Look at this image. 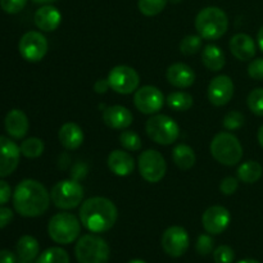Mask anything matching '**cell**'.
<instances>
[{"label": "cell", "mask_w": 263, "mask_h": 263, "mask_svg": "<svg viewBox=\"0 0 263 263\" xmlns=\"http://www.w3.org/2000/svg\"><path fill=\"white\" fill-rule=\"evenodd\" d=\"M50 194L41 182L27 179L21 181L13 193V205L22 217H39L48 211Z\"/></svg>", "instance_id": "cell-1"}, {"label": "cell", "mask_w": 263, "mask_h": 263, "mask_svg": "<svg viewBox=\"0 0 263 263\" xmlns=\"http://www.w3.org/2000/svg\"><path fill=\"white\" fill-rule=\"evenodd\" d=\"M118 211L115 203L104 197H92L85 200L80 208L82 226L92 234L105 233L115 226Z\"/></svg>", "instance_id": "cell-2"}, {"label": "cell", "mask_w": 263, "mask_h": 263, "mask_svg": "<svg viewBox=\"0 0 263 263\" xmlns=\"http://www.w3.org/2000/svg\"><path fill=\"white\" fill-rule=\"evenodd\" d=\"M195 28L198 35L208 41L218 40L229 28V18L218 7H207L198 13L195 18Z\"/></svg>", "instance_id": "cell-3"}, {"label": "cell", "mask_w": 263, "mask_h": 263, "mask_svg": "<svg viewBox=\"0 0 263 263\" xmlns=\"http://www.w3.org/2000/svg\"><path fill=\"white\" fill-rule=\"evenodd\" d=\"M211 154L223 166H235L243 158V146L231 133H220L211 141Z\"/></svg>", "instance_id": "cell-4"}, {"label": "cell", "mask_w": 263, "mask_h": 263, "mask_svg": "<svg viewBox=\"0 0 263 263\" xmlns=\"http://www.w3.org/2000/svg\"><path fill=\"white\" fill-rule=\"evenodd\" d=\"M74 256L79 263H108L110 248L107 241L100 236L86 234L77 240Z\"/></svg>", "instance_id": "cell-5"}, {"label": "cell", "mask_w": 263, "mask_h": 263, "mask_svg": "<svg viewBox=\"0 0 263 263\" xmlns=\"http://www.w3.org/2000/svg\"><path fill=\"white\" fill-rule=\"evenodd\" d=\"M81 223L79 218L68 212L57 213L50 218L48 225V234L55 243L67 246L79 239Z\"/></svg>", "instance_id": "cell-6"}, {"label": "cell", "mask_w": 263, "mask_h": 263, "mask_svg": "<svg viewBox=\"0 0 263 263\" xmlns=\"http://www.w3.org/2000/svg\"><path fill=\"white\" fill-rule=\"evenodd\" d=\"M145 131L149 138L159 145L174 144L180 136V127L174 118L166 115H154L146 121Z\"/></svg>", "instance_id": "cell-7"}, {"label": "cell", "mask_w": 263, "mask_h": 263, "mask_svg": "<svg viewBox=\"0 0 263 263\" xmlns=\"http://www.w3.org/2000/svg\"><path fill=\"white\" fill-rule=\"evenodd\" d=\"M50 198L57 208L73 210L84 199V187L76 180H62L53 186Z\"/></svg>", "instance_id": "cell-8"}, {"label": "cell", "mask_w": 263, "mask_h": 263, "mask_svg": "<svg viewBox=\"0 0 263 263\" xmlns=\"http://www.w3.org/2000/svg\"><path fill=\"white\" fill-rule=\"evenodd\" d=\"M138 166L141 177L151 184L161 181L167 171L164 157L154 149H148L139 156Z\"/></svg>", "instance_id": "cell-9"}, {"label": "cell", "mask_w": 263, "mask_h": 263, "mask_svg": "<svg viewBox=\"0 0 263 263\" xmlns=\"http://www.w3.org/2000/svg\"><path fill=\"white\" fill-rule=\"evenodd\" d=\"M108 82L113 91L117 94L128 95L139 89L140 77L139 73L128 66H116L108 73Z\"/></svg>", "instance_id": "cell-10"}, {"label": "cell", "mask_w": 263, "mask_h": 263, "mask_svg": "<svg viewBox=\"0 0 263 263\" xmlns=\"http://www.w3.org/2000/svg\"><path fill=\"white\" fill-rule=\"evenodd\" d=\"M18 50L25 61L36 63L48 53V40L39 31H28L21 37Z\"/></svg>", "instance_id": "cell-11"}, {"label": "cell", "mask_w": 263, "mask_h": 263, "mask_svg": "<svg viewBox=\"0 0 263 263\" xmlns=\"http://www.w3.org/2000/svg\"><path fill=\"white\" fill-rule=\"evenodd\" d=\"M189 246V234L181 226H171L162 235V248L170 257L179 258L184 256Z\"/></svg>", "instance_id": "cell-12"}, {"label": "cell", "mask_w": 263, "mask_h": 263, "mask_svg": "<svg viewBox=\"0 0 263 263\" xmlns=\"http://www.w3.org/2000/svg\"><path fill=\"white\" fill-rule=\"evenodd\" d=\"M134 104H135L136 109L143 115H154L163 107L164 97L158 87L146 85L135 91Z\"/></svg>", "instance_id": "cell-13"}, {"label": "cell", "mask_w": 263, "mask_h": 263, "mask_svg": "<svg viewBox=\"0 0 263 263\" xmlns=\"http://www.w3.org/2000/svg\"><path fill=\"white\" fill-rule=\"evenodd\" d=\"M231 222V215L228 208L222 205H212L204 211L202 216V225L211 235H220Z\"/></svg>", "instance_id": "cell-14"}, {"label": "cell", "mask_w": 263, "mask_h": 263, "mask_svg": "<svg viewBox=\"0 0 263 263\" xmlns=\"http://www.w3.org/2000/svg\"><path fill=\"white\" fill-rule=\"evenodd\" d=\"M234 91H235V86H234L233 80L226 74H220L212 79V81L208 85V100L211 104L216 107H223L233 99Z\"/></svg>", "instance_id": "cell-15"}, {"label": "cell", "mask_w": 263, "mask_h": 263, "mask_svg": "<svg viewBox=\"0 0 263 263\" xmlns=\"http://www.w3.org/2000/svg\"><path fill=\"white\" fill-rule=\"evenodd\" d=\"M20 157V146L9 138L0 136V177L9 176L17 170Z\"/></svg>", "instance_id": "cell-16"}, {"label": "cell", "mask_w": 263, "mask_h": 263, "mask_svg": "<svg viewBox=\"0 0 263 263\" xmlns=\"http://www.w3.org/2000/svg\"><path fill=\"white\" fill-rule=\"evenodd\" d=\"M103 121L108 127L115 130H126L133 125L134 116L126 107L112 105L103 110Z\"/></svg>", "instance_id": "cell-17"}, {"label": "cell", "mask_w": 263, "mask_h": 263, "mask_svg": "<svg viewBox=\"0 0 263 263\" xmlns=\"http://www.w3.org/2000/svg\"><path fill=\"white\" fill-rule=\"evenodd\" d=\"M167 81L177 89H187L195 82V73L192 67L185 63H174L167 68Z\"/></svg>", "instance_id": "cell-18"}, {"label": "cell", "mask_w": 263, "mask_h": 263, "mask_svg": "<svg viewBox=\"0 0 263 263\" xmlns=\"http://www.w3.org/2000/svg\"><path fill=\"white\" fill-rule=\"evenodd\" d=\"M231 54L241 62L251 61L256 57V43L247 33H236L230 40Z\"/></svg>", "instance_id": "cell-19"}, {"label": "cell", "mask_w": 263, "mask_h": 263, "mask_svg": "<svg viewBox=\"0 0 263 263\" xmlns=\"http://www.w3.org/2000/svg\"><path fill=\"white\" fill-rule=\"evenodd\" d=\"M108 168L113 172L115 175L121 177L128 176L135 170V161L134 157L131 156L128 152L125 151H113L112 153L108 156L107 159Z\"/></svg>", "instance_id": "cell-20"}, {"label": "cell", "mask_w": 263, "mask_h": 263, "mask_svg": "<svg viewBox=\"0 0 263 263\" xmlns=\"http://www.w3.org/2000/svg\"><path fill=\"white\" fill-rule=\"evenodd\" d=\"M5 131L13 139H23L28 133V118L26 113L21 109H12L8 112L4 120Z\"/></svg>", "instance_id": "cell-21"}, {"label": "cell", "mask_w": 263, "mask_h": 263, "mask_svg": "<svg viewBox=\"0 0 263 263\" xmlns=\"http://www.w3.org/2000/svg\"><path fill=\"white\" fill-rule=\"evenodd\" d=\"M33 21H35L36 27L40 28L41 31L51 32V31H55L61 25L62 14L53 5H44L36 10Z\"/></svg>", "instance_id": "cell-22"}, {"label": "cell", "mask_w": 263, "mask_h": 263, "mask_svg": "<svg viewBox=\"0 0 263 263\" xmlns=\"http://www.w3.org/2000/svg\"><path fill=\"white\" fill-rule=\"evenodd\" d=\"M58 138L67 151H76L84 143V131L77 123L67 122L59 128Z\"/></svg>", "instance_id": "cell-23"}, {"label": "cell", "mask_w": 263, "mask_h": 263, "mask_svg": "<svg viewBox=\"0 0 263 263\" xmlns=\"http://www.w3.org/2000/svg\"><path fill=\"white\" fill-rule=\"evenodd\" d=\"M202 62L210 71L218 72L225 67L226 57L222 49L215 44H208L202 51Z\"/></svg>", "instance_id": "cell-24"}, {"label": "cell", "mask_w": 263, "mask_h": 263, "mask_svg": "<svg viewBox=\"0 0 263 263\" xmlns=\"http://www.w3.org/2000/svg\"><path fill=\"white\" fill-rule=\"evenodd\" d=\"M15 251H17V256L20 261L32 262L33 259L37 258L40 246H39V241L33 236L23 235L18 240Z\"/></svg>", "instance_id": "cell-25"}, {"label": "cell", "mask_w": 263, "mask_h": 263, "mask_svg": "<svg viewBox=\"0 0 263 263\" xmlns=\"http://www.w3.org/2000/svg\"><path fill=\"white\" fill-rule=\"evenodd\" d=\"M172 159H174L175 164L180 170L187 171V170L194 167L197 157H195V153L192 146L186 145V144H179L172 151Z\"/></svg>", "instance_id": "cell-26"}, {"label": "cell", "mask_w": 263, "mask_h": 263, "mask_svg": "<svg viewBox=\"0 0 263 263\" xmlns=\"http://www.w3.org/2000/svg\"><path fill=\"white\" fill-rule=\"evenodd\" d=\"M263 168L257 161H247L238 168V179L246 184H254L262 177Z\"/></svg>", "instance_id": "cell-27"}, {"label": "cell", "mask_w": 263, "mask_h": 263, "mask_svg": "<svg viewBox=\"0 0 263 263\" xmlns=\"http://www.w3.org/2000/svg\"><path fill=\"white\" fill-rule=\"evenodd\" d=\"M167 105H168L171 109L176 110V112H185V110H189L190 108L194 104V99H193L192 95L189 92L185 91H175L167 97L166 99Z\"/></svg>", "instance_id": "cell-28"}, {"label": "cell", "mask_w": 263, "mask_h": 263, "mask_svg": "<svg viewBox=\"0 0 263 263\" xmlns=\"http://www.w3.org/2000/svg\"><path fill=\"white\" fill-rule=\"evenodd\" d=\"M20 149H21V154L25 156L26 158L35 159V158H39L40 156H43L45 145H44V141L41 140V139L28 138L22 141Z\"/></svg>", "instance_id": "cell-29"}, {"label": "cell", "mask_w": 263, "mask_h": 263, "mask_svg": "<svg viewBox=\"0 0 263 263\" xmlns=\"http://www.w3.org/2000/svg\"><path fill=\"white\" fill-rule=\"evenodd\" d=\"M36 263H69V256L64 249L59 247H53L39 256Z\"/></svg>", "instance_id": "cell-30"}, {"label": "cell", "mask_w": 263, "mask_h": 263, "mask_svg": "<svg viewBox=\"0 0 263 263\" xmlns=\"http://www.w3.org/2000/svg\"><path fill=\"white\" fill-rule=\"evenodd\" d=\"M168 0H139L138 7L140 13L146 17H153L159 14L166 8Z\"/></svg>", "instance_id": "cell-31"}, {"label": "cell", "mask_w": 263, "mask_h": 263, "mask_svg": "<svg viewBox=\"0 0 263 263\" xmlns=\"http://www.w3.org/2000/svg\"><path fill=\"white\" fill-rule=\"evenodd\" d=\"M203 39L199 35H187L180 43V51L185 55L197 54L202 49Z\"/></svg>", "instance_id": "cell-32"}, {"label": "cell", "mask_w": 263, "mask_h": 263, "mask_svg": "<svg viewBox=\"0 0 263 263\" xmlns=\"http://www.w3.org/2000/svg\"><path fill=\"white\" fill-rule=\"evenodd\" d=\"M120 143L126 151L130 152L140 151L141 145H143V141H141L140 136L136 133H134V131L127 130V128L120 134Z\"/></svg>", "instance_id": "cell-33"}, {"label": "cell", "mask_w": 263, "mask_h": 263, "mask_svg": "<svg viewBox=\"0 0 263 263\" xmlns=\"http://www.w3.org/2000/svg\"><path fill=\"white\" fill-rule=\"evenodd\" d=\"M247 104L253 115L263 117V87H257L249 92Z\"/></svg>", "instance_id": "cell-34"}, {"label": "cell", "mask_w": 263, "mask_h": 263, "mask_svg": "<svg viewBox=\"0 0 263 263\" xmlns=\"http://www.w3.org/2000/svg\"><path fill=\"white\" fill-rule=\"evenodd\" d=\"M244 123H246V117L243 116V113L238 112V110H231V112L226 113L222 121L223 127L229 131L238 130V128L243 127Z\"/></svg>", "instance_id": "cell-35"}, {"label": "cell", "mask_w": 263, "mask_h": 263, "mask_svg": "<svg viewBox=\"0 0 263 263\" xmlns=\"http://www.w3.org/2000/svg\"><path fill=\"white\" fill-rule=\"evenodd\" d=\"M213 259L216 263H233L235 252L229 246H220L213 251Z\"/></svg>", "instance_id": "cell-36"}, {"label": "cell", "mask_w": 263, "mask_h": 263, "mask_svg": "<svg viewBox=\"0 0 263 263\" xmlns=\"http://www.w3.org/2000/svg\"><path fill=\"white\" fill-rule=\"evenodd\" d=\"M213 247H215V241H213L212 236L207 235V234L199 235L197 244H195V249L200 256H208V254L212 253Z\"/></svg>", "instance_id": "cell-37"}, {"label": "cell", "mask_w": 263, "mask_h": 263, "mask_svg": "<svg viewBox=\"0 0 263 263\" xmlns=\"http://www.w3.org/2000/svg\"><path fill=\"white\" fill-rule=\"evenodd\" d=\"M27 4V0H0V8L8 14H17Z\"/></svg>", "instance_id": "cell-38"}, {"label": "cell", "mask_w": 263, "mask_h": 263, "mask_svg": "<svg viewBox=\"0 0 263 263\" xmlns=\"http://www.w3.org/2000/svg\"><path fill=\"white\" fill-rule=\"evenodd\" d=\"M248 74L256 81H263V58H257L249 63Z\"/></svg>", "instance_id": "cell-39"}, {"label": "cell", "mask_w": 263, "mask_h": 263, "mask_svg": "<svg viewBox=\"0 0 263 263\" xmlns=\"http://www.w3.org/2000/svg\"><path fill=\"white\" fill-rule=\"evenodd\" d=\"M239 181L233 176H228L221 181L220 190L223 195H233L238 190Z\"/></svg>", "instance_id": "cell-40"}, {"label": "cell", "mask_w": 263, "mask_h": 263, "mask_svg": "<svg viewBox=\"0 0 263 263\" xmlns=\"http://www.w3.org/2000/svg\"><path fill=\"white\" fill-rule=\"evenodd\" d=\"M13 217H14V213H13V211L10 208L0 205V230L7 228L12 222Z\"/></svg>", "instance_id": "cell-41"}, {"label": "cell", "mask_w": 263, "mask_h": 263, "mask_svg": "<svg viewBox=\"0 0 263 263\" xmlns=\"http://www.w3.org/2000/svg\"><path fill=\"white\" fill-rule=\"evenodd\" d=\"M10 197H12V189L9 184L4 180H0V205H4L5 203L9 202Z\"/></svg>", "instance_id": "cell-42"}, {"label": "cell", "mask_w": 263, "mask_h": 263, "mask_svg": "<svg viewBox=\"0 0 263 263\" xmlns=\"http://www.w3.org/2000/svg\"><path fill=\"white\" fill-rule=\"evenodd\" d=\"M109 89L110 86H109V82H108V79H99L95 81L94 90L97 94H105Z\"/></svg>", "instance_id": "cell-43"}, {"label": "cell", "mask_w": 263, "mask_h": 263, "mask_svg": "<svg viewBox=\"0 0 263 263\" xmlns=\"http://www.w3.org/2000/svg\"><path fill=\"white\" fill-rule=\"evenodd\" d=\"M0 263H17V257L8 249L0 251Z\"/></svg>", "instance_id": "cell-44"}, {"label": "cell", "mask_w": 263, "mask_h": 263, "mask_svg": "<svg viewBox=\"0 0 263 263\" xmlns=\"http://www.w3.org/2000/svg\"><path fill=\"white\" fill-rule=\"evenodd\" d=\"M257 43H258L259 49L263 51V26L259 28L258 33H257Z\"/></svg>", "instance_id": "cell-45"}, {"label": "cell", "mask_w": 263, "mask_h": 263, "mask_svg": "<svg viewBox=\"0 0 263 263\" xmlns=\"http://www.w3.org/2000/svg\"><path fill=\"white\" fill-rule=\"evenodd\" d=\"M257 139H258L259 145H261L263 148V125L258 128V133H257Z\"/></svg>", "instance_id": "cell-46"}, {"label": "cell", "mask_w": 263, "mask_h": 263, "mask_svg": "<svg viewBox=\"0 0 263 263\" xmlns=\"http://www.w3.org/2000/svg\"><path fill=\"white\" fill-rule=\"evenodd\" d=\"M32 2L36 3V4H48V3L57 2V0H32Z\"/></svg>", "instance_id": "cell-47"}, {"label": "cell", "mask_w": 263, "mask_h": 263, "mask_svg": "<svg viewBox=\"0 0 263 263\" xmlns=\"http://www.w3.org/2000/svg\"><path fill=\"white\" fill-rule=\"evenodd\" d=\"M236 263H261V262H258V261H257V259L248 258V259H243V261H239V262H236Z\"/></svg>", "instance_id": "cell-48"}, {"label": "cell", "mask_w": 263, "mask_h": 263, "mask_svg": "<svg viewBox=\"0 0 263 263\" xmlns=\"http://www.w3.org/2000/svg\"><path fill=\"white\" fill-rule=\"evenodd\" d=\"M127 263H146V262L143 261V259H133V261H130Z\"/></svg>", "instance_id": "cell-49"}, {"label": "cell", "mask_w": 263, "mask_h": 263, "mask_svg": "<svg viewBox=\"0 0 263 263\" xmlns=\"http://www.w3.org/2000/svg\"><path fill=\"white\" fill-rule=\"evenodd\" d=\"M171 2H172V3H179L180 0H171Z\"/></svg>", "instance_id": "cell-50"}, {"label": "cell", "mask_w": 263, "mask_h": 263, "mask_svg": "<svg viewBox=\"0 0 263 263\" xmlns=\"http://www.w3.org/2000/svg\"><path fill=\"white\" fill-rule=\"evenodd\" d=\"M20 263H31V262H27V261H21Z\"/></svg>", "instance_id": "cell-51"}]
</instances>
